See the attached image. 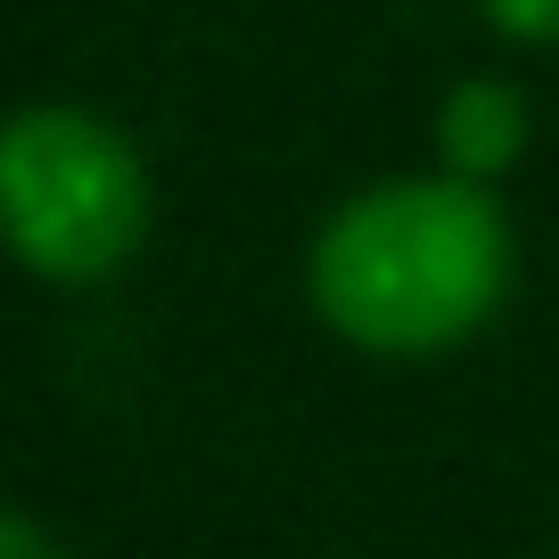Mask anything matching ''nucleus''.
Segmentation results:
<instances>
[{
  "label": "nucleus",
  "mask_w": 559,
  "mask_h": 559,
  "mask_svg": "<svg viewBox=\"0 0 559 559\" xmlns=\"http://www.w3.org/2000/svg\"><path fill=\"white\" fill-rule=\"evenodd\" d=\"M157 181L123 123L74 99H34L0 132V230L41 288H99L148 247Z\"/></svg>",
  "instance_id": "f03ea898"
},
{
  "label": "nucleus",
  "mask_w": 559,
  "mask_h": 559,
  "mask_svg": "<svg viewBox=\"0 0 559 559\" xmlns=\"http://www.w3.org/2000/svg\"><path fill=\"white\" fill-rule=\"evenodd\" d=\"M519 288V230L502 198L453 174H386L321 214L305 247V305L370 362H437L502 321Z\"/></svg>",
  "instance_id": "f257e3e1"
},
{
  "label": "nucleus",
  "mask_w": 559,
  "mask_h": 559,
  "mask_svg": "<svg viewBox=\"0 0 559 559\" xmlns=\"http://www.w3.org/2000/svg\"><path fill=\"white\" fill-rule=\"evenodd\" d=\"M0 559H67V551L41 535L34 510H0Z\"/></svg>",
  "instance_id": "39448f33"
},
{
  "label": "nucleus",
  "mask_w": 559,
  "mask_h": 559,
  "mask_svg": "<svg viewBox=\"0 0 559 559\" xmlns=\"http://www.w3.org/2000/svg\"><path fill=\"white\" fill-rule=\"evenodd\" d=\"M428 140H437V174L502 190L526 165L535 107H526V91L510 83V74H461V83H444L437 116H428Z\"/></svg>",
  "instance_id": "7ed1b4c3"
},
{
  "label": "nucleus",
  "mask_w": 559,
  "mask_h": 559,
  "mask_svg": "<svg viewBox=\"0 0 559 559\" xmlns=\"http://www.w3.org/2000/svg\"><path fill=\"white\" fill-rule=\"evenodd\" d=\"M510 50H559V0H469Z\"/></svg>",
  "instance_id": "20e7f679"
}]
</instances>
